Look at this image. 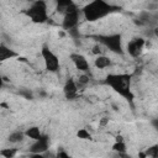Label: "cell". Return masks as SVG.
Here are the masks:
<instances>
[{"label": "cell", "mask_w": 158, "mask_h": 158, "mask_svg": "<svg viewBox=\"0 0 158 158\" xmlns=\"http://www.w3.org/2000/svg\"><path fill=\"white\" fill-rule=\"evenodd\" d=\"M56 9L59 14L65 15L70 11L78 10V6L74 4L73 0H56Z\"/></svg>", "instance_id": "30bf717a"}, {"label": "cell", "mask_w": 158, "mask_h": 158, "mask_svg": "<svg viewBox=\"0 0 158 158\" xmlns=\"http://www.w3.org/2000/svg\"><path fill=\"white\" fill-rule=\"evenodd\" d=\"M99 42L106 47L109 51L117 53V54H122L123 49H122V40H121V35L118 33H112V35H106V36H100L99 37Z\"/></svg>", "instance_id": "277c9868"}, {"label": "cell", "mask_w": 158, "mask_h": 158, "mask_svg": "<svg viewBox=\"0 0 158 158\" xmlns=\"http://www.w3.org/2000/svg\"><path fill=\"white\" fill-rule=\"evenodd\" d=\"M152 126H153V127H154V128L158 131V117L152 120Z\"/></svg>", "instance_id": "44dd1931"}, {"label": "cell", "mask_w": 158, "mask_h": 158, "mask_svg": "<svg viewBox=\"0 0 158 158\" xmlns=\"http://www.w3.org/2000/svg\"><path fill=\"white\" fill-rule=\"evenodd\" d=\"M115 9H116L115 6L110 5L105 0H91L83 7L81 12L86 21L94 22V21L104 19L105 16L111 14Z\"/></svg>", "instance_id": "7a4b0ae2"}, {"label": "cell", "mask_w": 158, "mask_h": 158, "mask_svg": "<svg viewBox=\"0 0 158 158\" xmlns=\"http://www.w3.org/2000/svg\"><path fill=\"white\" fill-rule=\"evenodd\" d=\"M146 156H151V157H158V146H153L151 148L147 149Z\"/></svg>", "instance_id": "d6986e66"}, {"label": "cell", "mask_w": 158, "mask_h": 158, "mask_svg": "<svg viewBox=\"0 0 158 158\" xmlns=\"http://www.w3.org/2000/svg\"><path fill=\"white\" fill-rule=\"evenodd\" d=\"M93 52H94L95 54H98V53L100 54V48H99V46H95V47L93 48Z\"/></svg>", "instance_id": "7402d4cb"}, {"label": "cell", "mask_w": 158, "mask_h": 158, "mask_svg": "<svg viewBox=\"0 0 158 158\" xmlns=\"http://www.w3.org/2000/svg\"><path fill=\"white\" fill-rule=\"evenodd\" d=\"M143 48H144V40L141 37H136L127 43V53L132 58H138L142 54Z\"/></svg>", "instance_id": "8992f818"}, {"label": "cell", "mask_w": 158, "mask_h": 158, "mask_svg": "<svg viewBox=\"0 0 158 158\" xmlns=\"http://www.w3.org/2000/svg\"><path fill=\"white\" fill-rule=\"evenodd\" d=\"M77 137L80 138V139H90L91 138V135H90V132L86 128H80L77 132Z\"/></svg>", "instance_id": "e0dca14e"}, {"label": "cell", "mask_w": 158, "mask_h": 158, "mask_svg": "<svg viewBox=\"0 0 158 158\" xmlns=\"http://www.w3.org/2000/svg\"><path fill=\"white\" fill-rule=\"evenodd\" d=\"M41 56H42V59H43V63H44V68L46 70L51 72V73H56L59 70V67H60V63H59V58L57 57V54L51 51L47 46H43L42 49H41Z\"/></svg>", "instance_id": "5b68a950"}, {"label": "cell", "mask_w": 158, "mask_h": 158, "mask_svg": "<svg viewBox=\"0 0 158 158\" xmlns=\"http://www.w3.org/2000/svg\"><path fill=\"white\" fill-rule=\"evenodd\" d=\"M94 65L98 68V69H105V68H109L111 65V59L104 54H99L95 59H94Z\"/></svg>", "instance_id": "7c38bea8"}, {"label": "cell", "mask_w": 158, "mask_h": 158, "mask_svg": "<svg viewBox=\"0 0 158 158\" xmlns=\"http://www.w3.org/2000/svg\"><path fill=\"white\" fill-rule=\"evenodd\" d=\"M70 59L74 64V67L79 70V72H88L90 69V65H89V62L88 59L83 56V54H79V53H72L70 54Z\"/></svg>", "instance_id": "9c48e42d"}, {"label": "cell", "mask_w": 158, "mask_h": 158, "mask_svg": "<svg viewBox=\"0 0 158 158\" xmlns=\"http://www.w3.org/2000/svg\"><path fill=\"white\" fill-rule=\"evenodd\" d=\"M88 81H89V79H88L86 75H81L80 79H79V83H81V84H86Z\"/></svg>", "instance_id": "ffe728a7"}, {"label": "cell", "mask_w": 158, "mask_h": 158, "mask_svg": "<svg viewBox=\"0 0 158 158\" xmlns=\"http://www.w3.org/2000/svg\"><path fill=\"white\" fill-rule=\"evenodd\" d=\"M16 52H14L12 49H10L9 47H6L4 43L0 44V59L1 60H6V59H10V58H14L16 57Z\"/></svg>", "instance_id": "4fadbf2b"}, {"label": "cell", "mask_w": 158, "mask_h": 158, "mask_svg": "<svg viewBox=\"0 0 158 158\" xmlns=\"http://www.w3.org/2000/svg\"><path fill=\"white\" fill-rule=\"evenodd\" d=\"M26 15L35 23H44L48 20V11L46 2L43 0H36L26 10Z\"/></svg>", "instance_id": "3957f363"}, {"label": "cell", "mask_w": 158, "mask_h": 158, "mask_svg": "<svg viewBox=\"0 0 158 158\" xmlns=\"http://www.w3.org/2000/svg\"><path fill=\"white\" fill-rule=\"evenodd\" d=\"M112 149L115 152H118V153H125L126 152V144L122 139H116V142L112 144Z\"/></svg>", "instance_id": "2e32d148"}, {"label": "cell", "mask_w": 158, "mask_h": 158, "mask_svg": "<svg viewBox=\"0 0 158 158\" xmlns=\"http://www.w3.org/2000/svg\"><path fill=\"white\" fill-rule=\"evenodd\" d=\"M48 147H49V138L47 137V136H43L42 135V137L41 138H38V139H36L35 142H33V144L31 146V148H30V151L33 153V154H42V153H44L47 149H48Z\"/></svg>", "instance_id": "ba28073f"}, {"label": "cell", "mask_w": 158, "mask_h": 158, "mask_svg": "<svg viewBox=\"0 0 158 158\" xmlns=\"http://www.w3.org/2000/svg\"><path fill=\"white\" fill-rule=\"evenodd\" d=\"M25 135H26L27 138H31V139H33V141H36V139H38V138L42 137V132H41V130H40L37 126L28 127V128L25 131Z\"/></svg>", "instance_id": "5bb4252c"}, {"label": "cell", "mask_w": 158, "mask_h": 158, "mask_svg": "<svg viewBox=\"0 0 158 158\" xmlns=\"http://www.w3.org/2000/svg\"><path fill=\"white\" fill-rule=\"evenodd\" d=\"M16 149L15 148H5V149H2V151H0V154L2 156V157H5V158H10V157H14L15 154H16Z\"/></svg>", "instance_id": "ac0fdd59"}, {"label": "cell", "mask_w": 158, "mask_h": 158, "mask_svg": "<svg viewBox=\"0 0 158 158\" xmlns=\"http://www.w3.org/2000/svg\"><path fill=\"white\" fill-rule=\"evenodd\" d=\"M105 84L110 86L120 96L132 101L133 94L131 90V75L130 74H109L105 78Z\"/></svg>", "instance_id": "6da1fadb"}, {"label": "cell", "mask_w": 158, "mask_h": 158, "mask_svg": "<svg viewBox=\"0 0 158 158\" xmlns=\"http://www.w3.org/2000/svg\"><path fill=\"white\" fill-rule=\"evenodd\" d=\"M63 93H64V96L69 100H73L77 98L78 95V85L77 83L73 80V79H68L63 86Z\"/></svg>", "instance_id": "8fae6325"}, {"label": "cell", "mask_w": 158, "mask_h": 158, "mask_svg": "<svg viewBox=\"0 0 158 158\" xmlns=\"http://www.w3.org/2000/svg\"><path fill=\"white\" fill-rule=\"evenodd\" d=\"M23 137H26L25 132H22V131H14V132L10 133L9 141L11 143H17V142H21L23 139Z\"/></svg>", "instance_id": "9a60e30c"}, {"label": "cell", "mask_w": 158, "mask_h": 158, "mask_svg": "<svg viewBox=\"0 0 158 158\" xmlns=\"http://www.w3.org/2000/svg\"><path fill=\"white\" fill-rule=\"evenodd\" d=\"M79 22V9L70 11L65 15H63V20H62V27L67 31H70L73 28H77Z\"/></svg>", "instance_id": "52a82bcc"}]
</instances>
